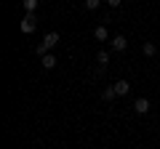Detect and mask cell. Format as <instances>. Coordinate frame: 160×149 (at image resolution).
<instances>
[{
	"label": "cell",
	"mask_w": 160,
	"mask_h": 149,
	"mask_svg": "<svg viewBox=\"0 0 160 149\" xmlns=\"http://www.w3.org/2000/svg\"><path fill=\"white\" fill-rule=\"evenodd\" d=\"M107 3H109V6H112V8H118L120 3H123V0H107Z\"/></svg>",
	"instance_id": "4fadbf2b"
},
{
	"label": "cell",
	"mask_w": 160,
	"mask_h": 149,
	"mask_svg": "<svg viewBox=\"0 0 160 149\" xmlns=\"http://www.w3.org/2000/svg\"><path fill=\"white\" fill-rule=\"evenodd\" d=\"M133 112H136V115H147L149 112V99H136V101H133Z\"/></svg>",
	"instance_id": "277c9868"
},
{
	"label": "cell",
	"mask_w": 160,
	"mask_h": 149,
	"mask_svg": "<svg viewBox=\"0 0 160 149\" xmlns=\"http://www.w3.org/2000/svg\"><path fill=\"white\" fill-rule=\"evenodd\" d=\"M83 3H86V8H88V11H96V8L102 6V0H83Z\"/></svg>",
	"instance_id": "7c38bea8"
},
{
	"label": "cell",
	"mask_w": 160,
	"mask_h": 149,
	"mask_svg": "<svg viewBox=\"0 0 160 149\" xmlns=\"http://www.w3.org/2000/svg\"><path fill=\"white\" fill-rule=\"evenodd\" d=\"M96 61H99V69L104 72V67H107V61H109V51H104V48H102V51L96 53Z\"/></svg>",
	"instance_id": "ba28073f"
},
{
	"label": "cell",
	"mask_w": 160,
	"mask_h": 149,
	"mask_svg": "<svg viewBox=\"0 0 160 149\" xmlns=\"http://www.w3.org/2000/svg\"><path fill=\"white\" fill-rule=\"evenodd\" d=\"M59 43V32H46V37H43V43H38V48H35V53H38L40 59L46 56L48 51H51L53 46Z\"/></svg>",
	"instance_id": "6da1fadb"
},
{
	"label": "cell",
	"mask_w": 160,
	"mask_h": 149,
	"mask_svg": "<svg viewBox=\"0 0 160 149\" xmlns=\"http://www.w3.org/2000/svg\"><path fill=\"white\" fill-rule=\"evenodd\" d=\"M112 88H115V93H118V96H126V93L131 91V83H128V80H118Z\"/></svg>",
	"instance_id": "8992f818"
},
{
	"label": "cell",
	"mask_w": 160,
	"mask_h": 149,
	"mask_svg": "<svg viewBox=\"0 0 160 149\" xmlns=\"http://www.w3.org/2000/svg\"><path fill=\"white\" fill-rule=\"evenodd\" d=\"M35 27H38V16H35V13H24V19H22V32H24V35H32Z\"/></svg>",
	"instance_id": "7a4b0ae2"
},
{
	"label": "cell",
	"mask_w": 160,
	"mask_h": 149,
	"mask_svg": "<svg viewBox=\"0 0 160 149\" xmlns=\"http://www.w3.org/2000/svg\"><path fill=\"white\" fill-rule=\"evenodd\" d=\"M102 99H104V101H115V99H118V93H115V88L112 85H109V88H104V91H102Z\"/></svg>",
	"instance_id": "9c48e42d"
},
{
	"label": "cell",
	"mask_w": 160,
	"mask_h": 149,
	"mask_svg": "<svg viewBox=\"0 0 160 149\" xmlns=\"http://www.w3.org/2000/svg\"><path fill=\"white\" fill-rule=\"evenodd\" d=\"M22 6H24L27 13H35V11H38V0H22Z\"/></svg>",
	"instance_id": "8fae6325"
},
{
	"label": "cell",
	"mask_w": 160,
	"mask_h": 149,
	"mask_svg": "<svg viewBox=\"0 0 160 149\" xmlns=\"http://www.w3.org/2000/svg\"><path fill=\"white\" fill-rule=\"evenodd\" d=\"M93 37H96L99 43H107V40H112V37H109V32H107V27H104V24H99V27L93 29Z\"/></svg>",
	"instance_id": "5b68a950"
},
{
	"label": "cell",
	"mask_w": 160,
	"mask_h": 149,
	"mask_svg": "<svg viewBox=\"0 0 160 149\" xmlns=\"http://www.w3.org/2000/svg\"><path fill=\"white\" fill-rule=\"evenodd\" d=\"M142 51H144V56H149V59H152L155 53H158V46H155V43H144V46H142Z\"/></svg>",
	"instance_id": "30bf717a"
},
{
	"label": "cell",
	"mask_w": 160,
	"mask_h": 149,
	"mask_svg": "<svg viewBox=\"0 0 160 149\" xmlns=\"http://www.w3.org/2000/svg\"><path fill=\"white\" fill-rule=\"evenodd\" d=\"M40 67L43 69H53L56 67V56H53V53H46V56L40 59Z\"/></svg>",
	"instance_id": "52a82bcc"
},
{
	"label": "cell",
	"mask_w": 160,
	"mask_h": 149,
	"mask_svg": "<svg viewBox=\"0 0 160 149\" xmlns=\"http://www.w3.org/2000/svg\"><path fill=\"white\" fill-rule=\"evenodd\" d=\"M109 48H112V51H118V53H123V51L128 48V40L123 37V35H115L112 40H109Z\"/></svg>",
	"instance_id": "3957f363"
}]
</instances>
